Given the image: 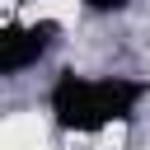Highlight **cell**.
I'll return each instance as SVG.
<instances>
[{"label": "cell", "instance_id": "6da1fadb", "mask_svg": "<svg viewBox=\"0 0 150 150\" xmlns=\"http://www.w3.org/2000/svg\"><path fill=\"white\" fill-rule=\"evenodd\" d=\"M23 19L28 23H66V19H75V0H33V5H23Z\"/></svg>", "mask_w": 150, "mask_h": 150}]
</instances>
